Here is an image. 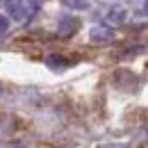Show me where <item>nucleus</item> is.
<instances>
[{
    "mask_svg": "<svg viewBox=\"0 0 148 148\" xmlns=\"http://www.w3.org/2000/svg\"><path fill=\"white\" fill-rule=\"evenodd\" d=\"M5 9H7L9 18L23 23V21H30L41 9V0H7Z\"/></svg>",
    "mask_w": 148,
    "mask_h": 148,
    "instance_id": "f257e3e1",
    "label": "nucleus"
},
{
    "mask_svg": "<svg viewBox=\"0 0 148 148\" xmlns=\"http://www.w3.org/2000/svg\"><path fill=\"white\" fill-rule=\"evenodd\" d=\"M89 39H91L93 43H110L112 39H114V30L105 27V25H96V27H91V32H89Z\"/></svg>",
    "mask_w": 148,
    "mask_h": 148,
    "instance_id": "f03ea898",
    "label": "nucleus"
},
{
    "mask_svg": "<svg viewBox=\"0 0 148 148\" xmlns=\"http://www.w3.org/2000/svg\"><path fill=\"white\" fill-rule=\"evenodd\" d=\"M77 27H80V21L75 18V16H64V18H59V27H57V32H59L62 37H71Z\"/></svg>",
    "mask_w": 148,
    "mask_h": 148,
    "instance_id": "7ed1b4c3",
    "label": "nucleus"
},
{
    "mask_svg": "<svg viewBox=\"0 0 148 148\" xmlns=\"http://www.w3.org/2000/svg\"><path fill=\"white\" fill-rule=\"evenodd\" d=\"M128 18V12L123 9V7H119V5H114L107 9V21H110L112 25H121V23H125Z\"/></svg>",
    "mask_w": 148,
    "mask_h": 148,
    "instance_id": "20e7f679",
    "label": "nucleus"
},
{
    "mask_svg": "<svg viewBox=\"0 0 148 148\" xmlns=\"http://www.w3.org/2000/svg\"><path fill=\"white\" fill-rule=\"evenodd\" d=\"M46 66L59 71V69H66V66H69V59L62 57V55H48V57H46Z\"/></svg>",
    "mask_w": 148,
    "mask_h": 148,
    "instance_id": "39448f33",
    "label": "nucleus"
},
{
    "mask_svg": "<svg viewBox=\"0 0 148 148\" xmlns=\"http://www.w3.org/2000/svg\"><path fill=\"white\" fill-rule=\"evenodd\" d=\"M62 5L69 9H89V0H62Z\"/></svg>",
    "mask_w": 148,
    "mask_h": 148,
    "instance_id": "423d86ee",
    "label": "nucleus"
},
{
    "mask_svg": "<svg viewBox=\"0 0 148 148\" xmlns=\"http://www.w3.org/2000/svg\"><path fill=\"white\" fill-rule=\"evenodd\" d=\"M7 30H9V18L0 14V37H2V34H5Z\"/></svg>",
    "mask_w": 148,
    "mask_h": 148,
    "instance_id": "0eeeda50",
    "label": "nucleus"
},
{
    "mask_svg": "<svg viewBox=\"0 0 148 148\" xmlns=\"http://www.w3.org/2000/svg\"><path fill=\"white\" fill-rule=\"evenodd\" d=\"M98 148H128L125 144H103V146H98Z\"/></svg>",
    "mask_w": 148,
    "mask_h": 148,
    "instance_id": "6e6552de",
    "label": "nucleus"
},
{
    "mask_svg": "<svg viewBox=\"0 0 148 148\" xmlns=\"http://www.w3.org/2000/svg\"><path fill=\"white\" fill-rule=\"evenodd\" d=\"M144 14H146V16H148V0H146V2H144Z\"/></svg>",
    "mask_w": 148,
    "mask_h": 148,
    "instance_id": "1a4fd4ad",
    "label": "nucleus"
}]
</instances>
